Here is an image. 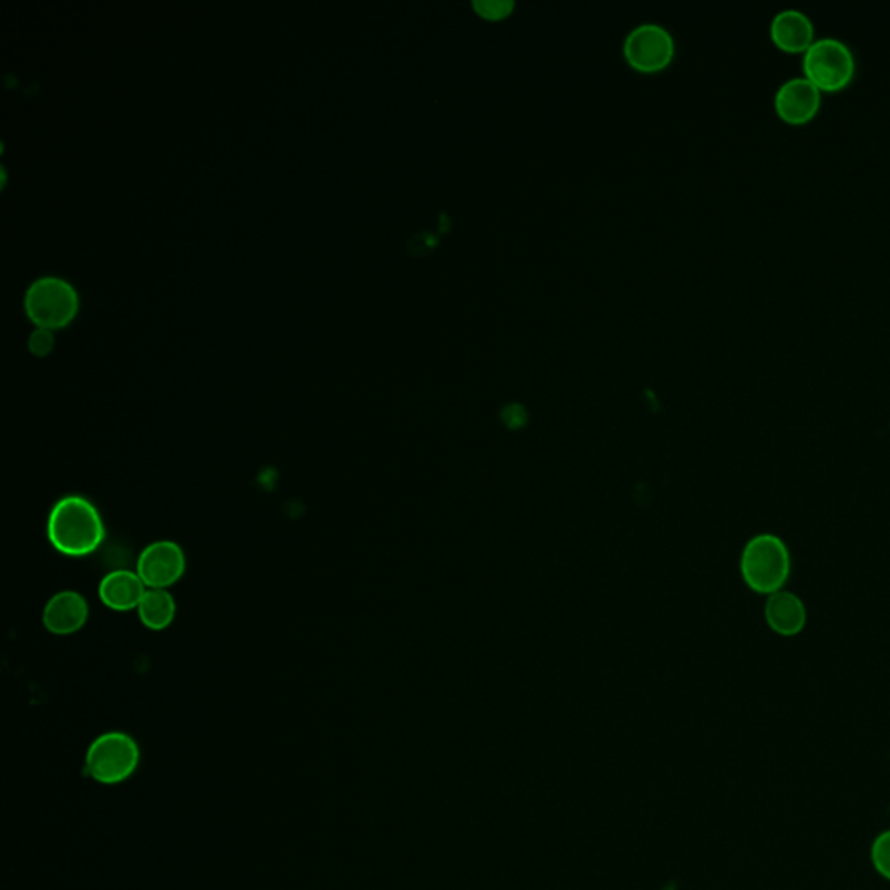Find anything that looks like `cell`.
Masks as SVG:
<instances>
[{"label": "cell", "mask_w": 890, "mask_h": 890, "mask_svg": "<svg viewBox=\"0 0 890 890\" xmlns=\"http://www.w3.org/2000/svg\"><path fill=\"white\" fill-rule=\"evenodd\" d=\"M48 538L60 553L85 557L102 547L105 524L90 499L70 494L61 498L49 514Z\"/></svg>", "instance_id": "1"}, {"label": "cell", "mask_w": 890, "mask_h": 890, "mask_svg": "<svg viewBox=\"0 0 890 890\" xmlns=\"http://www.w3.org/2000/svg\"><path fill=\"white\" fill-rule=\"evenodd\" d=\"M741 576L749 590L758 596L782 591L791 575V555L779 536H753L741 553Z\"/></svg>", "instance_id": "2"}, {"label": "cell", "mask_w": 890, "mask_h": 890, "mask_svg": "<svg viewBox=\"0 0 890 890\" xmlns=\"http://www.w3.org/2000/svg\"><path fill=\"white\" fill-rule=\"evenodd\" d=\"M804 75L821 91H838L846 87L856 72L852 49L835 37L816 39L804 53Z\"/></svg>", "instance_id": "3"}, {"label": "cell", "mask_w": 890, "mask_h": 890, "mask_svg": "<svg viewBox=\"0 0 890 890\" xmlns=\"http://www.w3.org/2000/svg\"><path fill=\"white\" fill-rule=\"evenodd\" d=\"M139 764V746L124 733L97 737L85 755V774L103 785L126 782Z\"/></svg>", "instance_id": "4"}, {"label": "cell", "mask_w": 890, "mask_h": 890, "mask_svg": "<svg viewBox=\"0 0 890 890\" xmlns=\"http://www.w3.org/2000/svg\"><path fill=\"white\" fill-rule=\"evenodd\" d=\"M79 298L66 280L42 277L32 282L24 294L27 315L39 328H63L77 313Z\"/></svg>", "instance_id": "5"}, {"label": "cell", "mask_w": 890, "mask_h": 890, "mask_svg": "<svg viewBox=\"0 0 890 890\" xmlns=\"http://www.w3.org/2000/svg\"><path fill=\"white\" fill-rule=\"evenodd\" d=\"M675 54L672 33L661 24L644 23L628 33L624 56L640 72H658L670 65Z\"/></svg>", "instance_id": "6"}, {"label": "cell", "mask_w": 890, "mask_h": 890, "mask_svg": "<svg viewBox=\"0 0 890 890\" xmlns=\"http://www.w3.org/2000/svg\"><path fill=\"white\" fill-rule=\"evenodd\" d=\"M187 571V557L178 542L155 541L139 555L136 572L151 590H166L178 583Z\"/></svg>", "instance_id": "7"}, {"label": "cell", "mask_w": 890, "mask_h": 890, "mask_svg": "<svg viewBox=\"0 0 890 890\" xmlns=\"http://www.w3.org/2000/svg\"><path fill=\"white\" fill-rule=\"evenodd\" d=\"M774 106L783 121L804 124L818 114L821 106V90L806 75L791 77L777 87Z\"/></svg>", "instance_id": "8"}, {"label": "cell", "mask_w": 890, "mask_h": 890, "mask_svg": "<svg viewBox=\"0 0 890 890\" xmlns=\"http://www.w3.org/2000/svg\"><path fill=\"white\" fill-rule=\"evenodd\" d=\"M90 618L87 600L77 591H60L51 597L42 612V623L53 635H72L77 633Z\"/></svg>", "instance_id": "9"}, {"label": "cell", "mask_w": 890, "mask_h": 890, "mask_svg": "<svg viewBox=\"0 0 890 890\" xmlns=\"http://www.w3.org/2000/svg\"><path fill=\"white\" fill-rule=\"evenodd\" d=\"M814 33L813 20L800 9H783L770 21L773 41L789 53H806V49L816 41Z\"/></svg>", "instance_id": "10"}, {"label": "cell", "mask_w": 890, "mask_h": 890, "mask_svg": "<svg viewBox=\"0 0 890 890\" xmlns=\"http://www.w3.org/2000/svg\"><path fill=\"white\" fill-rule=\"evenodd\" d=\"M765 621L777 635L797 637L807 624L806 603L794 591H777L767 597Z\"/></svg>", "instance_id": "11"}, {"label": "cell", "mask_w": 890, "mask_h": 890, "mask_svg": "<svg viewBox=\"0 0 890 890\" xmlns=\"http://www.w3.org/2000/svg\"><path fill=\"white\" fill-rule=\"evenodd\" d=\"M146 587L138 572L114 571L106 575L100 583V599L112 611L138 609L145 597Z\"/></svg>", "instance_id": "12"}, {"label": "cell", "mask_w": 890, "mask_h": 890, "mask_svg": "<svg viewBox=\"0 0 890 890\" xmlns=\"http://www.w3.org/2000/svg\"><path fill=\"white\" fill-rule=\"evenodd\" d=\"M138 615L146 628L154 632L164 630L175 621V597L167 590H146L142 603L138 606Z\"/></svg>", "instance_id": "13"}, {"label": "cell", "mask_w": 890, "mask_h": 890, "mask_svg": "<svg viewBox=\"0 0 890 890\" xmlns=\"http://www.w3.org/2000/svg\"><path fill=\"white\" fill-rule=\"evenodd\" d=\"M871 859H873L877 871L890 880V831H886L875 840Z\"/></svg>", "instance_id": "14"}, {"label": "cell", "mask_w": 890, "mask_h": 890, "mask_svg": "<svg viewBox=\"0 0 890 890\" xmlns=\"http://www.w3.org/2000/svg\"><path fill=\"white\" fill-rule=\"evenodd\" d=\"M514 0H475L474 8L478 14L489 20H499L514 11Z\"/></svg>", "instance_id": "15"}, {"label": "cell", "mask_w": 890, "mask_h": 890, "mask_svg": "<svg viewBox=\"0 0 890 890\" xmlns=\"http://www.w3.org/2000/svg\"><path fill=\"white\" fill-rule=\"evenodd\" d=\"M54 338L49 329L39 328L32 332L29 340L30 352L35 355H48L53 350Z\"/></svg>", "instance_id": "16"}]
</instances>
